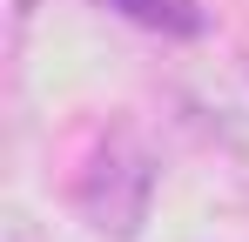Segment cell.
Listing matches in <instances>:
<instances>
[{
	"label": "cell",
	"instance_id": "cell-1",
	"mask_svg": "<svg viewBox=\"0 0 249 242\" xmlns=\"http://www.w3.org/2000/svg\"><path fill=\"white\" fill-rule=\"evenodd\" d=\"M142 189H155V168L142 155V141H135L128 128H115V135L101 141L94 168L81 175V202H88V215H94V229L135 236L142 215H148V195H142Z\"/></svg>",
	"mask_w": 249,
	"mask_h": 242
},
{
	"label": "cell",
	"instance_id": "cell-2",
	"mask_svg": "<svg viewBox=\"0 0 249 242\" xmlns=\"http://www.w3.org/2000/svg\"><path fill=\"white\" fill-rule=\"evenodd\" d=\"M7 242H41V236L27 229V215H14V222H7Z\"/></svg>",
	"mask_w": 249,
	"mask_h": 242
}]
</instances>
